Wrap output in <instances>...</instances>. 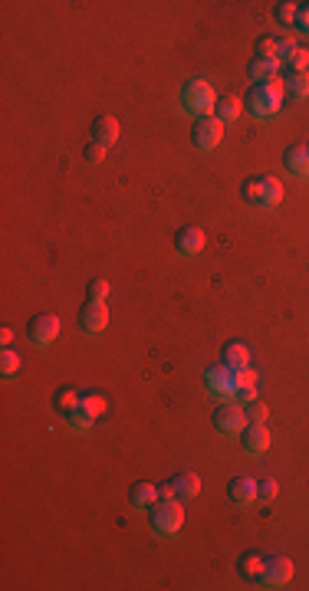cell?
<instances>
[{
  "mask_svg": "<svg viewBox=\"0 0 309 591\" xmlns=\"http://www.w3.org/2000/svg\"><path fill=\"white\" fill-rule=\"evenodd\" d=\"M152 525H154V532L174 535L184 525V506L178 499H158L152 509Z\"/></svg>",
  "mask_w": 309,
  "mask_h": 591,
  "instance_id": "1",
  "label": "cell"
},
{
  "mask_svg": "<svg viewBox=\"0 0 309 591\" xmlns=\"http://www.w3.org/2000/svg\"><path fill=\"white\" fill-rule=\"evenodd\" d=\"M181 102L188 105V109H194V112L201 115V118L207 112H214V109H217L214 86H211V83H204V79H191V83L181 89Z\"/></svg>",
  "mask_w": 309,
  "mask_h": 591,
  "instance_id": "2",
  "label": "cell"
},
{
  "mask_svg": "<svg viewBox=\"0 0 309 591\" xmlns=\"http://www.w3.org/2000/svg\"><path fill=\"white\" fill-rule=\"evenodd\" d=\"M224 138V122L217 118V115H204V118H198L191 128V142L198 152H211V148H217Z\"/></svg>",
  "mask_w": 309,
  "mask_h": 591,
  "instance_id": "3",
  "label": "cell"
},
{
  "mask_svg": "<svg viewBox=\"0 0 309 591\" xmlns=\"http://www.w3.org/2000/svg\"><path fill=\"white\" fill-rule=\"evenodd\" d=\"M211 424L221 430V434H234V430H243L250 420H247V408H243V404L227 401V404H221V408L211 414Z\"/></svg>",
  "mask_w": 309,
  "mask_h": 591,
  "instance_id": "4",
  "label": "cell"
},
{
  "mask_svg": "<svg viewBox=\"0 0 309 591\" xmlns=\"http://www.w3.org/2000/svg\"><path fill=\"white\" fill-rule=\"evenodd\" d=\"M27 332H30V339H33L37 345H49L59 335V315H53V312L33 315V319L27 322Z\"/></svg>",
  "mask_w": 309,
  "mask_h": 591,
  "instance_id": "5",
  "label": "cell"
},
{
  "mask_svg": "<svg viewBox=\"0 0 309 591\" xmlns=\"http://www.w3.org/2000/svg\"><path fill=\"white\" fill-rule=\"evenodd\" d=\"M293 578V562L286 555H267V568H263V578L260 582L267 588H280Z\"/></svg>",
  "mask_w": 309,
  "mask_h": 591,
  "instance_id": "6",
  "label": "cell"
},
{
  "mask_svg": "<svg viewBox=\"0 0 309 591\" xmlns=\"http://www.w3.org/2000/svg\"><path fill=\"white\" fill-rule=\"evenodd\" d=\"M204 382H207V388H211L214 394H234V388H237V372L221 362L204 372Z\"/></svg>",
  "mask_w": 309,
  "mask_h": 591,
  "instance_id": "7",
  "label": "cell"
},
{
  "mask_svg": "<svg viewBox=\"0 0 309 591\" xmlns=\"http://www.w3.org/2000/svg\"><path fill=\"white\" fill-rule=\"evenodd\" d=\"M247 102H250V112H253V115H260V118H270V115L280 112V102H283V99H280V96H270V92H267L263 86H253V89H250V99H247Z\"/></svg>",
  "mask_w": 309,
  "mask_h": 591,
  "instance_id": "8",
  "label": "cell"
},
{
  "mask_svg": "<svg viewBox=\"0 0 309 591\" xmlns=\"http://www.w3.org/2000/svg\"><path fill=\"white\" fill-rule=\"evenodd\" d=\"M79 325L86 329V332H102L109 325V309L106 303H86L79 309Z\"/></svg>",
  "mask_w": 309,
  "mask_h": 591,
  "instance_id": "9",
  "label": "cell"
},
{
  "mask_svg": "<svg viewBox=\"0 0 309 591\" xmlns=\"http://www.w3.org/2000/svg\"><path fill=\"white\" fill-rule=\"evenodd\" d=\"M241 444L247 453H263V450L270 447V430L263 427V424H247V427L241 430Z\"/></svg>",
  "mask_w": 309,
  "mask_h": 591,
  "instance_id": "10",
  "label": "cell"
},
{
  "mask_svg": "<svg viewBox=\"0 0 309 591\" xmlns=\"http://www.w3.org/2000/svg\"><path fill=\"white\" fill-rule=\"evenodd\" d=\"M119 132H122V125H119L116 115H99L96 122H92V142L106 145V148L119 142Z\"/></svg>",
  "mask_w": 309,
  "mask_h": 591,
  "instance_id": "11",
  "label": "cell"
},
{
  "mask_svg": "<svg viewBox=\"0 0 309 591\" xmlns=\"http://www.w3.org/2000/svg\"><path fill=\"white\" fill-rule=\"evenodd\" d=\"M174 247H178V253H184V257H191V253L204 250V230L201 227H181L178 233H174Z\"/></svg>",
  "mask_w": 309,
  "mask_h": 591,
  "instance_id": "12",
  "label": "cell"
},
{
  "mask_svg": "<svg viewBox=\"0 0 309 591\" xmlns=\"http://www.w3.org/2000/svg\"><path fill=\"white\" fill-rule=\"evenodd\" d=\"M227 493H231V499L237 506H250L253 499H257V480L253 477H234L231 487H227Z\"/></svg>",
  "mask_w": 309,
  "mask_h": 591,
  "instance_id": "13",
  "label": "cell"
},
{
  "mask_svg": "<svg viewBox=\"0 0 309 591\" xmlns=\"http://www.w3.org/2000/svg\"><path fill=\"white\" fill-rule=\"evenodd\" d=\"M286 168L296 178H309V145H290L286 148Z\"/></svg>",
  "mask_w": 309,
  "mask_h": 591,
  "instance_id": "14",
  "label": "cell"
},
{
  "mask_svg": "<svg viewBox=\"0 0 309 591\" xmlns=\"http://www.w3.org/2000/svg\"><path fill=\"white\" fill-rule=\"evenodd\" d=\"M224 365H227V368H234V372L247 368V365H250V348H247L243 342L224 345Z\"/></svg>",
  "mask_w": 309,
  "mask_h": 591,
  "instance_id": "15",
  "label": "cell"
},
{
  "mask_svg": "<svg viewBox=\"0 0 309 591\" xmlns=\"http://www.w3.org/2000/svg\"><path fill=\"white\" fill-rule=\"evenodd\" d=\"M241 575L243 578H250V582H260L263 578V568H267V555H260V552H247L241 559Z\"/></svg>",
  "mask_w": 309,
  "mask_h": 591,
  "instance_id": "16",
  "label": "cell"
},
{
  "mask_svg": "<svg viewBox=\"0 0 309 591\" xmlns=\"http://www.w3.org/2000/svg\"><path fill=\"white\" fill-rule=\"evenodd\" d=\"M128 499H132L135 509H152V506L158 503V487H152V483H135V487L128 489Z\"/></svg>",
  "mask_w": 309,
  "mask_h": 591,
  "instance_id": "17",
  "label": "cell"
},
{
  "mask_svg": "<svg viewBox=\"0 0 309 591\" xmlns=\"http://www.w3.org/2000/svg\"><path fill=\"white\" fill-rule=\"evenodd\" d=\"M79 404H83V394H79L76 388H59V391L53 394V408H56L59 414H66V418L79 408Z\"/></svg>",
  "mask_w": 309,
  "mask_h": 591,
  "instance_id": "18",
  "label": "cell"
},
{
  "mask_svg": "<svg viewBox=\"0 0 309 591\" xmlns=\"http://www.w3.org/2000/svg\"><path fill=\"white\" fill-rule=\"evenodd\" d=\"M283 200V184L277 178H260V207H277Z\"/></svg>",
  "mask_w": 309,
  "mask_h": 591,
  "instance_id": "19",
  "label": "cell"
},
{
  "mask_svg": "<svg viewBox=\"0 0 309 591\" xmlns=\"http://www.w3.org/2000/svg\"><path fill=\"white\" fill-rule=\"evenodd\" d=\"M214 112H217V118H221L224 125H227V122H237V118H241V112H243V102L237 96H224V99H217V109H214Z\"/></svg>",
  "mask_w": 309,
  "mask_h": 591,
  "instance_id": "20",
  "label": "cell"
},
{
  "mask_svg": "<svg viewBox=\"0 0 309 591\" xmlns=\"http://www.w3.org/2000/svg\"><path fill=\"white\" fill-rule=\"evenodd\" d=\"M257 59H263V63H270V66H277V69H280V63H283L280 43H277V39H270V37L257 39Z\"/></svg>",
  "mask_w": 309,
  "mask_h": 591,
  "instance_id": "21",
  "label": "cell"
},
{
  "mask_svg": "<svg viewBox=\"0 0 309 591\" xmlns=\"http://www.w3.org/2000/svg\"><path fill=\"white\" fill-rule=\"evenodd\" d=\"M171 483H174V489H178V496H184V499H191V496L201 493V480H198V473H191V470L178 473Z\"/></svg>",
  "mask_w": 309,
  "mask_h": 591,
  "instance_id": "22",
  "label": "cell"
},
{
  "mask_svg": "<svg viewBox=\"0 0 309 591\" xmlns=\"http://www.w3.org/2000/svg\"><path fill=\"white\" fill-rule=\"evenodd\" d=\"M286 92L293 99H306L309 96V73H290L286 79Z\"/></svg>",
  "mask_w": 309,
  "mask_h": 591,
  "instance_id": "23",
  "label": "cell"
},
{
  "mask_svg": "<svg viewBox=\"0 0 309 591\" xmlns=\"http://www.w3.org/2000/svg\"><path fill=\"white\" fill-rule=\"evenodd\" d=\"M79 408L89 410L92 418H102V414H106V394H99V391L83 394V404H79Z\"/></svg>",
  "mask_w": 309,
  "mask_h": 591,
  "instance_id": "24",
  "label": "cell"
},
{
  "mask_svg": "<svg viewBox=\"0 0 309 591\" xmlns=\"http://www.w3.org/2000/svg\"><path fill=\"white\" fill-rule=\"evenodd\" d=\"M270 76H277V66H270V63H263V59H253L250 63V79L257 83V86H263Z\"/></svg>",
  "mask_w": 309,
  "mask_h": 591,
  "instance_id": "25",
  "label": "cell"
},
{
  "mask_svg": "<svg viewBox=\"0 0 309 591\" xmlns=\"http://www.w3.org/2000/svg\"><path fill=\"white\" fill-rule=\"evenodd\" d=\"M17 372H20V355L4 348V355H0V374H4V378H13Z\"/></svg>",
  "mask_w": 309,
  "mask_h": 591,
  "instance_id": "26",
  "label": "cell"
},
{
  "mask_svg": "<svg viewBox=\"0 0 309 591\" xmlns=\"http://www.w3.org/2000/svg\"><path fill=\"white\" fill-rule=\"evenodd\" d=\"M296 13H300V4H290V0H283L273 7V17L280 20V23H296Z\"/></svg>",
  "mask_w": 309,
  "mask_h": 591,
  "instance_id": "27",
  "label": "cell"
},
{
  "mask_svg": "<svg viewBox=\"0 0 309 591\" xmlns=\"http://www.w3.org/2000/svg\"><path fill=\"white\" fill-rule=\"evenodd\" d=\"M286 66H290L293 73H309V49H300V47H296V53H293V56L286 59Z\"/></svg>",
  "mask_w": 309,
  "mask_h": 591,
  "instance_id": "28",
  "label": "cell"
},
{
  "mask_svg": "<svg viewBox=\"0 0 309 591\" xmlns=\"http://www.w3.org/2000/svg\"><path fill=\"white\" fill-rule=\"evenodd\" d=\"M277 493H280V487H277L273 480H257V499H263V503H273V499H277Z\"/></svg>",
  "mask_w": 309,
  "mask_h": 591,
  "instance_id": "29",
  "label": "cell"
},
{
  "mask_svg": "<svg viewBox=\"0 0 309 591\" xmlns=\"http://www.w3.org/2000/svg\"><path fill=\"white\" fill-rule=\"evenodd\" d=\"M106 296H109V283L102 276L89 283V303H106Z\"/></svg>",
  "mask_w": 309,
  "mask_h": 591,
  "instance_id": "30",
  "label": "cell"
},
{
  "mask_svg": "<svg viewBox=\"0 0 309 591\" xmlns=\"http://www.w3.org/2000/svg\"><path fill=\"white\" fill-rule=\"evenodd\" d=\"M92 420H96V418H92L89 410H83V408H76L73 414H69V424H73L76 430H89V427H92Z\"/></svg>",
  "mask_w": 309,
  "mask_h": 591,
  "instance_id": "31",
  "label": "cell"
},
{
  "mask_svg": "<svg viewBox=\"0 0 309 591\" xmlns=\"http://www.w3.org/2000/svg\"><path fill=\"white\" fill-rule=\"evenodd\" d=\"M243 200L247 204H260V178H247L243 181Z\"/></svg>",
  "mask_w": 309,
  "mask_h": 591,
  "instance_id": "32",
  "label": "cell"
},
{
  "mask_svg": "<svg viewBox=\"0 0 309 591\" xmlns=\"http://www.w3.org/2000/svg\"><path fill=\"white\" fill-rule=\"evenodd\" d=\"M83 158H86L89 164H102V158H106V145L89 142V145H86V152H83Z\"/></svg>",
  "mask_w": 309,
  "mask_h": 591,
  "instance_id": "33",
  "label": "cell"
},
{
  "mask_svg": "<svg viewBox=\"0 0 309 591\" xmlns=\"http://www.w3.org/2000/svg\"><path fill=\"white\" fill-rule=\"evenodd\" d=\"M231 398L237 401V404H243V408H247V404H253V401H257V388H250V384H241V388H234Z\"/></svg>",
  "mask_w": 309,
  "mask_h": 591,
  "instance_id": "34",
  "label": "cell"
},
{
  "mask_svg": "<svg viewBox=\"0 0 309 591\" xmlns=\"http://www.w3.org/2000/svg\"><path fill=\"white\" fill-rule=\"evenodd\" d=\"M247 420L250 424H267V404H260V401L247 404Z\"/></svg>",
  "mask_w": 309,
  "mask_h": 591,
  "instance_id": "35",
  "label": "cell"
},
{
  "mask_svg": "<svg viewBox=\"0 0 309 591\" xmlns=\"http://www.w3.org/2000/svg\"><path fill=\"white\" fill-rule=\"evenodd\" d=\"M277 43H280V53H283V63H286V59L293 56V53H296V33H283L280 39H277Z\"/></svg>",
  "mask_w": 309,
  "mask_h": 591,
  "instance_id": "36",
  "label": "cell"
},
{
  "mask_svg": "<svg viewBox=\"0 0 309 591\" xmlns=\"http://www.w3.org/2000/svg\"><path fill=\"white\" fill-rule=\"evenodd\" d=\"M263 89H267L270 96H280V99H283V92H286V79H283L280 73H277V76H270L267 83H263Z\"/></svg>",
  "mask_w": 309,
  "mask_h": 591,
  "instance_id": "37",
  "label": "cell"
},
{
  "mask_svg": "<svg viewBox=\"0 0 309 591\" xmlns=\"http://www.w3.org/2000/svg\"><path fill=\"white\" fill-rule=\"evenodd\" d=\"M241 384H250V388H257V372H253L250 365L237 372V388H241Z\"/></svg>",
  "mask_w": 309,
  "mask_h": 591,
  "instance_id": "38",
  "label": "cell"
},
{
  "mask_svg": "<svg viewBox=\"0 0 309 591\" xmlns=\"http://www.w3.org/2000/svg\"><path fill=\"white\" fill-rule=\"evenodd\" d=\"M296 27H300L303 33H309V4L300 7V13H296Z\"/></svg>",
  "mask_w": 309,
  "mask_h": 591,
  "instance_id": "39",
  "label": "cell"
},
{
  "mask_svg": "<svg viewBox=\"0 0 309 591\" xmlns=\"http://www.w3.org/2000/svg\"><path fill=\"white\" fill-rule=\"evenodd\" d=\"M158 499H178V489H174V483H164V487H158Z\"/></svg>",
  "mask_w": 309,
  "mask_h": 591,
  "instance_id": "40",
  "label": "cell"
},
{
  "mask_svg": "<svg viewBox=\"0 0 309 591\" xmlns=\"http://www.w3.org/2000/svg\"><path fill=\"white\" fill-rule=\"evenodd\" d=\"M0 342H4V345L13 342V329H4V332H0Z\"/></svg>",
  "mask_w": 309,
  "mask_h": 591,
  "instance_id": "41",
  "label": "cell"
}]
</instances>
